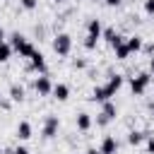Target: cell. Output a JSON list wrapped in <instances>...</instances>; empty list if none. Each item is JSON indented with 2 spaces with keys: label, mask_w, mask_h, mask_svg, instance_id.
Returning <instances> with one entry per match:
<instances>
[{
  "label": "cell",
  "mask_w": 154,
  "mask_h": 154,
  "mask_svg": "<svg viewBox=\"0 0 154 154\" xmlns=\"http://www.w3.org/2000/svg\"><path fill=\"white\" fill-rule=\"evenodd\" d=\"M144 12L147 14H154V0H144Z\"/></svg>",
  "instance_id": "obj_24"
},
{
  "label": "cell",
  "mask_w": 154,
  "mask_h": 154,
  "mask_svg": "<svg viewBox=\"0 0 154 154\" xmlns=\"http://www.w3.org/2000/svg\"><path fill=\"white\" fill-rule=\"evenodd\" d=\"M101 154H116L118 152V140L113 137V135H106L103 140H101Z\"/></svg>",
  "instance_id": "obj_9"
},
{
  "label": "cell",
  "mask_w": 154,
  "mask_h": 154,
  "mask_svg": "<svg viewBox=\"0 0 154 154\" xmlns=\"http://www.w3.org/2000/svg\"><path fill=\"white\" fill-rule=\"evenodd\" d=\"M149 82H152V72H140V75H135V77L130 79V91L140 96V94H144V91H147Z\"/></svg>",
  "instance_id": "obj_2"
},
{
  "label": "cell",
  "mask_w": 154,
  "mask_h": 154,
  "mask_svg": "<svg viewBox=\"0 0 154 154\" xmlns=\"http://www.w3.org/2000/svg\"><path fill=\"white\" fill-rule=\"evenodd\" d=\"M53 96H55L58 101H67V96H70V87H67L65 82L53 84Z\"/></svg>",
  "instance_id": "obj_13"
},
{
  "label": "cell",
  "mask_w": 154,
  "mask_h": 154,
  "mask_svg": "<svg viewBox=\"0 0 154 154\" xmlns=\"http://www.w3.org/2000/svg\"><path fill=\"white\" fill-rule=\"evenodd\" d=\"M2 36H5V31H2V26H0V41H5V38H2Z\"/></svg>",
  "instance_id": "obj_30"
},
{
  "label": "cell",
  "mask_w": 154,
  "mask_h": 154,
  "mask_svg": "<svg viewBox=\"0 0 154 154\" xmlns=\"http://www.w3.org/2000/svg\"><path fill=\"white\" fill-rule=\"evenodd\" d=\"M10 99L12 101H24V87L22 84H10Z\"/></svg>",
  "instance_id": "obj_18"
},
{
  "label": "cell",
  "mask_w": 154,
  "mask_h": 154,
  "mask_svg": "<svg viewBox=\"0 0 154 154\" xmlns=\"http://www.w3.org/2000/svg\"><path fill=\"white\" fill-rule=\"evenodd\" d=\"M34 89H36L38 96L53 94V82H51V77H48V75H38V77L34 79Z\"/></svg>",
  "instance_id": "obj_5"
},
{
  "label": "cell",
  "mask_w": 154,
  "mask_h": 154,
  "mask_svg": "<svg viewBox=\"0 0 154 154\" xmlns=\"http://www.w3.org/2000/svg\"><path fill=\"white\" fill-rule=\"evenodd\" d=\"M101 36H103V38L108 41V46H113V48H116L118 43H123V41H125V36H120V34H118V31H116L113 26L103 29V34H101Z\"/></svg>",
  "instance_id": "obj_10"
},
{
  "label": "cell",
  "mask_w": 154,
  "mask_h": 154,
  "mask_svg": "<svg viewBox=\"0 0 154 154\" xmlns=\"http://www.w3.org/2000/svg\"><path fill=\"white\" fill-rule=\"evenodd\" d=\"M75 123H77V130H82V132H87L89 128H91V116L89 113H77V118H75Z\"/></svg>",
  "instance_id": "obj_14"
},
{
  "label": "cell",
  "mask_w": 154,
  "mask_h": 154,
  "mask_svg": "<svg viewBox=\"0 0 154 154\" xmlns=\"http://www.w3.org/2000/svg\"><path fill=\"white\" fill-rule=\"evenodd\" d=\"M96 41H99L96 36H87V38H84V48H87V51H94V48H96Z\"/></svg>",
  "instance_id": "obj_21"
},
{
  "label": "cell",
  "mask_w": 154,
  "mask_h": 154,
  "mask_svg": "<svg viewBox=\"0 0 154 154\" xmlns=\"http://www.w3.org/2000/svg\"><path fill=\"white\" fill-rule=\"evenodd\" d=\"M22 7L24 10H34L36 7V0H22Z\"/></svg>",
  "instance_id": "obj_25"
},
{
  "label": "cell",
  "mask_w": 154,
  "mask_h": 154,
  "mask_svg": "<svg viewBox=\"0 0 154 154\" xmlns=\"http://www.w3.org/2000/svg\"><path fill=\"white\" fill-rule=\"evenodd\" d=\"M31 137V123L29 120H19L17 125V140H29Z\"/></svg>",
  "instance_id": "obj_16"
},
{
  "label": "cell",
  "mask_w": 154,
  "mask_h": 154,
  "mask_svg": "<svg viewBox=\"0 0 154 154\" xmlns=\"http://www.w3.org/2000/svg\"><path fill=\"white\" fill-rule=\"evenodd\" d=\"M149 72H152V77H154V55L149 58Z\"/></svg>",
  "instance_id": "obj_29"
},
{
  "label": "cell",
  "mask_w": 154,
  "mask_h": 154,
  "mask_svg": "<svg viewBox=\"0 0 154 154\" xmlns=\"http://www.w3.org/2000/svg\"><path fill=\"white\" fill-rule=\"evenodd\" d=\"M12 154H29V149H26V147H22V144H19V147H14V152H12Z\"/></svg>",
  "instance_id": "obj_26"
},
{
  "label": "cell",
  "mask_w": 154,
  "mask_h": 154,
  "mask_svg": "<svg viewBox=\"0 0 154 154\" xmlns=\"http://www.w3.org/2000/svg\"><path fill=\"white\" fill-rule=\"evenodd\" d=\"M58 130H60V118L58 116H46V120H43V128H41V135L46 137V140H51V137H55L58 135Z\"/></svg>",
  "instance_id": "obj_4"
},
{
  "label": "cell",
  "mask_w": 154,
  "mask_h": 154,
  "mask_svg": "<svg viewBox=\"0 0 154 154\" xmlns=\"http://www.w3.org/2000/svg\"><path fill=\"white\" fill-rule=\"evenodd\" d=\"M144 140H147V132H140V130H130V132H128V142H130L132 147L142 144Z\"/></svg>",
  "instance_id": "obj_17"
},
{
  "label": "cell",
  "mask_w": 154,
  "mask_h": 154,
  "mask_svg": "<svg viewBox=\"0 0 154 154\" xmlns=\"http://www.w3.org/2000/svg\"><path fill=\"white\" fill-rule=\"evenodd\" d=\"M113 51H116V58H118V60H125V58L130 55V51H128V46H125V41H123V43H118V46H116Z\"/></svg>",
  "instance_id": "obj_20"
},
{
  "label": "cell",
  "mask_w": 154,
  "mask_h": 154,
  "mask_svg": "<svg viewBox=\"0 0 154 154\" xmlns=\"http://www.w3.org/2000/svg\"><path fill=\"white\" fill-rule=\"evenodd\" d=\"M0 154H7V152H5V149H2V147H0Z\"/></svg>",
  "instance_id": "obj_32"
},
{
  "label": "cell",
  "mask_w": 154,
  "mask_h": 154,
  "mask_svg": "<svg viewBox=\"0 0 154 154\" xmlns=\"http://www.w3.org/2000/svg\"><path fill=\"white\" fill-rule=\"evenodd\" d=\"M101 34H103L101 19H89V22H87V36H96V38H101Z\"/></svg>",
  "instance_id": "obj_12"
},
{
  "label": "cell",
  "mask_w": 154,
  "mask_h": 154,
  "mask_svg": "<svg viewBox=\"0 0 154 154\" xmlns=\"http://www.w3.org/2000/svg\"><path fill=\"white\" fill-rule=\"evenodd\" d=\"M125 46H128V51H130V53H137V51H142V46H144V43H142V36H137V34H135V36H128V38H125Z\"/></svg>",
  "instance_id": "obj_15"
},
{
  "label": "cell",
  "mask_w": 154,
  "mask_h": 154,
  "mask_svg": "<svg viewBox=\"0 0 154 154\" xmlns=\"http://www.w3.org/2000/svg\"><path fill=\"white\" fill-rule=\"evenodd\" d=\"M10 46H12V48H14L22 58H31V53L36 51V48H34V46H31V43H29V41L19 34V31H14V34L10 36Z\"/></svg>",
  "instance_id": "obj_1"
},
{
  "label": "cell",
  "mask_w": 154,
  "mask_h": 154,
  "mask_svg": "<svg viewBox=\"0 0 154 154\" xmlns=\"http://www.w3.org/2000/svg\"><path fill=\"white\" fill-rule=\"evenodd\" d=\"M53 51L58 53V55H67L70 51H72V36L70 34H55V38H53Z\"/></svg>",
  "instance_id": "obj_3"
},
{
  "label": "cell",
  "mask_w": 154,
  "mask_h": 154,
  "mask_svg": "<svg viewBox=\"0 0 154 154\" xmlns=\"http://www.w3.org/2000/svg\"><path fill=\"white\" fill-rule=\"evenodd\" d=\"M111 96L113 94L106 89V84H96L91 91V101H96V103H106V101H111Z\"/></svg>",
  "instance_id": "obj_8"
},
{
  "label": "cell",
  "mask_w": 154,
  "mask_h": 154,
  "mask_svg": "<svg viewBox=\"0 0 154 154\" xmlns=\"http://www.w3.org/2000/svg\"><path fill=\"white\" fill-rule=\"evenodd\" d=\"M12 46H10V41H0V63H7L10 58H12Z\"/></svg>",
  "instance_id": "obj_19"
},
{
  "label": "cell",
  "mask_w": 154,
  "mask_h": 154,
  "mask_svg": "<svg viewBox=\"0 0 154 154\" xmlns=\"http://www.w3.org/2000/svg\"><path fill=\"white\" fill-rule=\"evenodd\" d=\"M87 154H101V149H96V147H89V149H87Z\"/></svg>",
  "instance_id": "obj_28"
},
{
  "label": "cell",
  "mask_w": 154,
  "mask_h": 154,
  "mask_svg": "<svg viewBox=\"0 0 154 154\" xmlns=\"http://www.w3.org/2000/svg\"><path fill=\"white\" fill-rule=\"evenodd\" d=\"M144 142H147V152H149V154H154V137H152V135H147V140H144Z\"/></svg>",
  "instance_id": "obj_23"
},
{
  "label": "cell",
  "mask_w": 154,
  "mask_h": 154,
  "mask_svg": "<svg viewBox=\"0 0 154 154\" xmlns=\"http://www.w3.org/2000/svg\"><path fill=\"white\" fill-rule=\"evenodd\" d=\"M53 2H58V5H60V2H65V0H53Z\"/></svg>",
  "instance_id": "obj_31"
},
{
  "label": "cell",
  "mask_w": 154,
  "mask_h": 154,
  "mask_svg": "<svg viewBox=\"0 0 154 154\" xmlns=\"http://www.w3.org/2000/svg\"><path fill=\"white\" fill-rule=\"evenodd\" d=\"M123 87V75H118V72H113V75H108V82H106V89L116 96V91Z\"/></svg>",
  "instance_id": "obj_11"
},
{
  "label": "cell",
  "mask_w": 154,
  "mask_h": 154,
  "mask_svg": "<svg viewBox=\"0 0 154 154\" xmlns=\"http://www.w3.org/2000/svg\"><path fill=\"white\" fill-rule=\"evenodd\" d=\"M72 67H75V70H84V67H87V60H84V58H75V60H72Z\"/></svg>",
  "instance_id": "obj_22"
},
{
  "label": "cell",
  "mask_w": 154,
  "mask_h": 154,
  "mask_svg": "<svg viewBox=\"0 0 154 154\" xmlns=\"http://www.w3.org/2000/svg\"><path fill=\"white\" fill-rule=\"evenodd\" d=\"M123 0H106V5H111V7H118Z\"/></svg>",
  "instance_id": "obj_27"
},
{
  "label": "cell",
  "mask_w": 154,
  "mask_h": 154,
  "mask_svg": "<svg viewBox=\"0 0 154 154\" xmlns=\"http://www.w3.org/2000/svg\"><path fill=\"white\" fill-rule=\"evenodd\" d=\"M29 65H31V70H36V72L46 75V58H43V53H41V51H34V53H31Z\"/></svg>",
  "instance_id": "obj_7"
},
{
  "label": "cell",
  "mask_w": 154,
  "mask_h": 154,
  "mask_svg": "<svg viewBox=\"0 0 154 154\" xmlns=\"http://www.w3.org/2000/svg\"><path fill=\"white\" fill-rule=\"evenodd\" d=\"M118 116V108H116V103L113 101H106L103 103V108H101V113H99V118H96V125H106L108 120H113Z\"/></svg>",
  "instance_id": "obj_6"
}]
</instances>
